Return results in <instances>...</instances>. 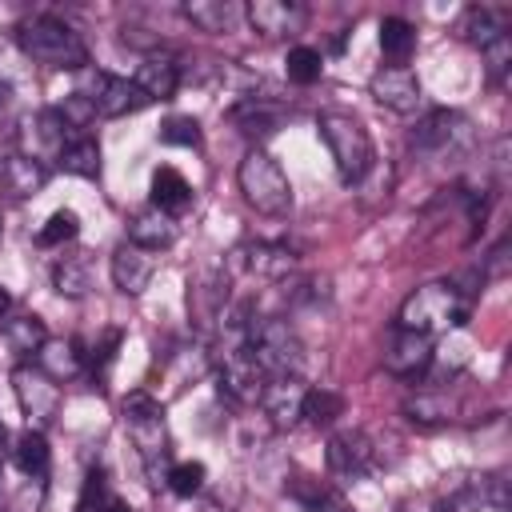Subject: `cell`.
Masks as SVG:
<instances>
[{"label": "cell", "instance_id": "8fae6325", "mask_svg": "<svg viewBox=\"0 0 512 512\" xmlns=\"http://www.w3.org/2000/svg\"><path fill=\"white\" fill-rule=\"evenodd\" d=\"M324 464L336 480H360L372 472L376 464V448L372 436L364 428H336L324 444Z\"/></svg>", "mask_w": 512, "mask_h": 512}, {"label": "cell", "instance_id": "f6af8a7d", "mask_svg": "<svg viewBox=\"0 0 512 512\" xmlns=\"http://www.w3.org/2000/svg\"><path fill=\"white\" fill-rule=\"evenodd\" d=\"M4 456H8V428L0 424V460H4Z\"/></svg>", "mask_w": 512, "mask_h": 512}, {"label": "cell", "instance_id": "836d02e7", "mask_svg": "<svg viewBox=\"0 0 512 512\" xmlns=\"http://www.w3.org/2000/svg\"><path fill=\"white\" fill-rule=\"evenodd\" d=\"M504 32H508L504 20H500L492 8H484V4H472V8H464V16H460V36H464L468 44H476V48L492 44V40L504 36Z\"/></svg>", "mask_w": 512, "mask_h": 512}, {"label": "cell", "instance_id": "7c38bea8", "mask_svg": "<svg viewBox=\"0 0 512 512\" xmlns=\"http://www.w3.org/2000/svg\"><path fill=\"white\" fill-rule=\"evenodd\" d=\"M436 356V340L424 332H408V328H392V336L384 340V372L400 376V380H416L432 368Z\"/></svg>", "mask_w": 512, "mask_h": 512}, {"label": "cell", "instance_id": "7402d4cb", "mask_svg": "<svg viewBox=\"0 0 512 512\" xmlns=\"http://www.w3.org/2000/svg\"><path fill=\"white\" fill-rule=\"evenodd\" d=\"M132 84H136L148 100H172L176 88H180V64H176L172 56H164V52H152V56L140 60Z\"/></svg>", "mask_w": 512, "mask_h": 512}, {"label": "cell", "instance_id": "8992f818", "mask_svg": "<svg viewBox=\"0 0 512 512\" xmlns=\"http://www.w3.org/2000/svg\"><path fill=\"white\" fill-rule=\"evenodd\" d=\"M216 380L236 404H260V392L268 384V372L260 368L256 352L248 348V320H236L232 340L216 352Z\"/></svg>", "mask_w": 512, "mask_h": 512}, {"label": "cell", "instance_id": "83f0119b", "mask_svg": "<svg viewBox=\"0 0 512 512\" xmlns=\"http://www.w3.org/2000/svg\"><path fill=\"white\" fill-rule=\"evenodd\" d=\"M56 168L68 172V176H80V180H96V176H100V144H96L88 132H76V136L60 148Z\"/></svg>", "mask_w": 512, "mask_h": 512}, {"label": "cell", "instance_id": "6da1fadb", "mask_svg": "<svg viewBox=\"0 0 512 512\" xmlns=\"http://www.w3.org/2000/svg\"><path fill=\"white\" fill-rule=\"evenodd\" d=\"M468 316H472V296L468 292H460L452 280H428V284H420L404 296L396 328L436 336V332H448V328H464Z\"/></svg>", "mask_w": 512, "mask_h": 512}, {"label": "cell", "instance_id": "ab89813d", "mask_svg": "<svg viewBox=\"0 0 512 512\" xmlns=\"http://www.w3.org/2000/svg\"><path fill=\"white\" fill-rule=\"evenodd\" d=\"M480 56H484V72H488V80H492V84H504L508 72H512V36H508V32L496 36L492 44L480 48Z\"/></svg>", "mask_w": 512, "mask_h": 512}, {"label": "cell", "instance_id": "5b68a950", "mask_svg": "<svg viewBox=\"0 0 512 512\" xmlns=\"http://www.w3.org/2000/svg\"><path fill=\"white\" fill-rule=\"evenodd\" d=\"M236 184H240V196L252 212H260V216H288L292 212V180L280 168V160L268 156L264 148H252L240 160Z\"/></svg>", "mask_w": 512, "mask_h": 512}, {"label": "cell", "instance_id": "cb8c5ba5", "mask_svg": "<svg viewBox=\"0 0 512 512\" xmlns=\"http://www.w3.org/2000/svg\"><path fill=\"white\" fill-rule=\"evenodd\" d=\"M228 120H232L244 136L264 140V136H272V132L280 128L284 108H280V104H272V100H264V96H248V100H240V104L228 112Z\"/></svg>", "mask_w": 512, "mask_h": 512}, {"label": "cell", "instance_id": "ffe728a7", "mask_svg": "<svg viewBox=\"0 0 512 512\" xmlns=\"http://www.w3.org/2000/svg\"><path fill=\"white\" fill-rule=\"evenodd\" d=\"M36 368H40L48 380L68 384V380H76V376L84 372V352H80V344L68 340V336H48V340L40 344V352H36Z\"/></svg>", "mask_w": 512, "mask_h": 512}, {"label": "cell", "instance_id": "ac0fdd59", "mask_svg": "<svg viewBox=\"0 0 512 512\" xmlns=\"http://www.w3.org/2000/svg\"><path fill=\"white\" fill-rule=\"evenodd\" d=\"M20 128H24L28 148H32L28 156H32V160H40V164H44V160H56V156H60V148L76 136V132L60 120V112H56V108H44V112H36V116H24V124H20Z\"/></svg>", "mask_w": 512, "mask_h": 512}, {"label": "cell", "instance_id": "d590c367", "mask_svg": "<svg viewBox=\"0 0 512 512\" xmlns=\"http://www.w3.org/2000/svg\"><path fill=\"white\" fill-rule=\"evenodd\" d=\"M404 416H408L412 424H420V428L452 424V408L444 404V396H440V392H420V396H412V400L404 404Z\"/></svg>", "mask_w": 512, "mask_h": 512}, {"label": "cell", "instance_id": "8d00e7d4", "mask_svg": "<svg viewBox=\"0 0 512 512\" xmlns=\"http://www.w3.org/2000/svg\"><path fill=\"white\" fill-rule=\"evenodd\" d=\"M80 236V216L72 212V208H56L52 216H48V224L36 232V244L40 248H64L68 240H76Z\"/></svg>", "mask_w": 512, "mask_h": 512}, {"label": "cell", "instance_id": "d6a6232c", "mask_svg": "<svg viewBox=\"0 0 512 512\" xmlns=\"http://www.w3.org/2000/svg\"><path fill=\"white\" fill-rule=\"evenodd\" d=\"M80 512H132L128 500L112 488L108 472L104 468H92L88 480H84V492H80Z\"/></svg>", "mask_w": 512, "mask_h": 512}, {"label": "cell", "instance_id": "f546056e", "mask_svg": "<svg viewBox=\"0 0 512 512\" xmlns=\"http://www.w3.org/2000/svg\"><path fill=\"white\" fill-rule=\"evenodd\" d=\"M0 336H4V344H8L16 356H36V352H40V344L48 340V332H44V320H40V316H32V312H20V316H4V324H0Z\"/></svg>", "mask_w": 512, "mask_h": 512}, {"label": "cell", "instance_id": "e575fe53", "mask_svg": "<svg viewBox=\"0 0 512 512\" xmlns=\"http://www.w3.org/2000/svg\"><path fill=\"white\" fill-rule=\"evenodd\" d=\"M320 72H324V56H320L312 44H292V48H288V56H284V76H288L292 84L308 88V84L320 80Z\"/></svg>", "mask_w": 512, "mask_h": 512}, {"label": "cell", "instance_id": "f35d334b", "mask_svg": "<svg viewBox=\"0 0 512 512\" xmlns=\"http://www.w3.org/2000/svg\"><path fill=\"white\" fill-rule=\"evenodd\" d=\"M204 464L200 460H176V464H168V472H164V484H168V492H176V496H196L200 488H204Z\"/></svg>", "mask_w": 512, "mask_h": 512}, {"label": "cell", "instance_id": "7a4b0ae2", "mask_svg": "<svg viewBox=\"0 0 512 512\" xmlns=\"http://www.w3.org/2000/svg\"><path fill=\"white\" fill-rule=\"evenodd\" d=\"M16 44H20L36 64H44V68L84 72V68L92 64L84 36H80L68 20H60V16H52V12L28 16V20L20 24V32H16Z\"/></svg>", "mask_w": 512, "mask_h": 512}, {"label": "cell", "instance_id": "9a60e30c", "mask_svg": "<svg viewBox=\"0 0 512 512\" xmlns=\"http://www.w3.org/2000/svg\"><path fill=\"white\" fill-rule=\"evenodd\" d=\"M368 92L380 108L396 112V116H408L420 108V80L412 68H376L372 80H368Z\"/></svg>", "mask_w": 512, "mask_h": 512}, {"label": "cell", "instance_id": "484cf974", "mask_svg": "<svg viewBox=\"0 0 512 512\" xmlns=\"http://www.w3.org/2000/svg\"><path fill=\"white\" fill-rule=\"evenodd\" d=\"M284 492H288L300 508H308V512H352V508L344 504V496H340L328 480H320V476L296 472V476L284 484Z\"/></svg>", "mask_w": 512, "mask_h": 512}, {"label": "cell", "instance_id": "603a6c76", "mask_svg": "<svg viewBox=\"0 0 512 512\" xmlns=\"http://www.w3.org/2000/svg\"><path fill=\"white\" fill-rule=\"evenodd\" d=\"M128 244H136V248H144V252L156 256V252H164V248L176 244V224L148 204V208H140V212L128 216Z\"/></svg>", "mask_w": 512, "mask_h": 512}, {"label": "cell", "instance_id": "ee69618b", "mask_svg": "<svg viewBox=\"0 0 512 512\" xmlns=\"http://www.w3.org/2000/svg\"><path fill=\"white\" fill-rule=\"evenodd\" d=\"M8 104H12V84L0 80V108H8Z\"/></svg>", "mask_w": 512, "mask_h": 512}, {"label": "cell", "instance_id": "44dd1931", "mask_svg": "<svg viewBox=\"0 0 512 512\" xmlns=\"http://www.w3.org/2000/svg\"><path fill=\"white\" fill-rule=\"evenodd\" d=\"M192 204H196V192H192V184L184 180V172H176L172 164H164V168L152 172V208H156V212H164L168 220H176V216H184Z\"/></svg>", "mask_w": 512, "mask_h": 512}, {"label": "cell", "instance_id": "5bb4252c", "mask_svg": "<svg viewBox=\"0 0 512 512\" xmlns=\"http://www.w3.org/2000/svg\"><path fill=\"white\" fill-rule=\"evenodd\" d=\"M244 20L252 24V32H260L264 40H280L304 28L308 8L296 0H248L244 4Z\"/></svg>", "mask_w": 512, "mask_h": 512}, {"label": "cell", "instance_id": "30bf717a", "mask_svg": "<svg viewBox=\"0 0 512 512\" xmlns=\"http://www.w3.org/2000/svg\"><path fill=\"white\" fill-rule=\"evenodd\" d=\"M12 392H16V404H20L24 420H28V428L44 432V428L60 416V404H64L60 384L48 380L36 364H20V368L12 372Z\"/></svg>", "mask_w": 512, "mask_h": 512}, {"label": "cell", "instance_id": "f1b7e54d", "mask_svg": "<svg viewBox=\"0 0 512 512\" xmlns=\"http://www.w3.org/2000/svg\"><path fill=\"white\" fill-rule=\"evenodd\" d=\"M12 464L24 472V476H32V480H44L48 476V464H52V452H48V440H44V432H36V428H24L16 440H12Z\"/></svg>", "mask_w": 512, "mask_h": 512}, {"label": "cell", "instance_id": "d4e9b609", "mask_svg": "<svg viewBox=\"0 0 512 512\" xmlns=\"http://www.w3.org/2000/svg\"><path fill=\"white\" fill-rule=\"evenodd\" d=\"M380 56H384V68H408L416 56V24L404 16H384L380 20Z\"/></svg>", "mask_w": 512, "mask_h": 512}, {"label": "cell", "instance_id": "9c48e42d", "mask_svg": "<svg viewBox=\"0 0 512 512\" xmlns=\"http://www.w3.org/2000/svg\"><path fill=\"white\" fill-rule=\"evenodd\" d=\"M80 80H76V92L96 108V116H108V120H120V116H132V112H140V108H148L152 100L128 80V76H112V72H104V68H84V72H76Z\"/></svg>", "mask_w": 512, "mask_h": 512}, {"label": "cell", "instance_id": "2e32d148", "mask_svg": "<svg viewBox=\"0 0 512 512\" xmlns=\"http://www.w3.org/2000/svg\"><path fill=\"white\" fill-rule=\"evenodd\" d=\"M108 276H112L116 292H124V296H140V292L152 284V276H156V256L124 240V244H116V248H112Z\"/></svg>", "mask_w": 512, "mask_h": 512}, {"label": "cell", "instance_id": "b9f144b4", "mask_svg": "<svg viewBox=\"0 0 512 512\" xmlns=\"http://www.w3.org/2000/svg\"><path fill=\"white\" fill-rule=\"evenodd\" d=\"M508 276V236L496 240V248L484 256V268H480V280H504Z\"/></svg>", "mask_w": 512, "mask_h": 512}, {"label": "cell", "instance_id": "60d3db41", "mask_svg": "<svg viewBox=\"0 0 512 512\" xmlns=\"http://www.w3.org/2000/svg\"><path fill=\"white\" fill-rule=\"evenodd\" d=\"M480 504H484L480 484H464V488H456L452 496H444L436 512H480Z\"/></svg>", "mask_w": 512, "mask_h": 512}, {"label": "cell", "instance_id": "d6986e66", "mask_svg": "<svg viewBox=\"0 0 512 512\" xmlns=\"http://www.w3.org/2000/svg\"><path fill=\"white\" fill-rule=\"evenodd\" d=\"M48 184V164L32 160L28 152H8L0 156V188L12 200H28Z\"/></svg>", "mask_w": 512, "mask_h": 512}, {"label": "cell", "instance_id": "4dcf8cb0", "mask_svg": "<svg viewBox=\"0 0 512 512\" xmlns=\"http://www.w3.org/2000/svg\"><path fill=\"white\" fill-rule=\"evenodd\" d=\"M240 8L232 0H188L184 4V20L200 32H228L236 24Z\"/></svg>", "mask_w": 512, "mask_h": 512}, {"label": "cell", "instance_id": "1f68e13d", "mask_svg": "<svg viewBox=\"0 0 512 512\" xmlns=\"http://www.w3.org/2000/svg\"><path fill=\"white\" fill-rule=\"evenodd\" d=\"M348 400L336 392V388H308L304 392V408H300V420H308L312 428H332L340 416H344Z\"/></svg>", "mask_w": 512, "mask_h": 512}, {"label": "cell", "instance_id": "ba28073f", "mask_svg": "<svg viewBox=\"0 0 512 512\" xmlns=\"http://www.w3.org/2000/svg\"><path fill=\"white\" fill-rule=\"evenodd\" d=\"M248 348L256 352L260 368L272 376H304V344L292 332L288 320L268 316V320H248Z\"/></svg>", "mask_w": 512, "mask_h": 512}, {"label": "cell", "instance_id": "277c9868", "mask_svg": "<svg viewBox=\"0 0 512 512\" xmlns=\"http://www.w3.org/2000/svg\"><path fill=\"white\" fill-rule=\"evenodd\" d=\"M124 416V432L144 464V472L152 480H160L168 472V456H172V436H168V412L152 392H132L120 408Z\"/></svg>", "mask_w": 512, "mask_h": 512}, {"label": "cell", "instance_id": "4316f807", "mask_svg": "<svg viewBox=\"0 0 512 512\" xmlns=\"http://www.w3.org/2000/svg\"><path fill=\"white\" fill-rule=\"evenodd\" d=\"M52 284H56V292L68 296V300L88 296V288H92V256H88V252H64V256L52 264Z\"/></svg>", "mask_w": 512, "mask_h": 512}, {"label": "cell", "instance_id": "7bdbcfd3", "mask_svg": "<svg viewBox=\"0 0 512 512\" xmlns=\"http://www.w3.org/2000/svg\"><path fill=\"white\" fill-rule=\"evenodd\" d=\"M8 312H12V296H8V288L0 284V320H4Z\"/></svg>", "mask_w": 512, "mask_h": 512}, {"label": "cell", "instance_id": "74e56055", "mask_svg": "<svg viewBox=\"0 0 512 512\" xmlns=\"http://www.w3.org/2000/svg\"><path fill=\"white\" fill-rule=\"evenodd\" d=\"M160 144H168V148H200L204 144L200 120L196 116H168L160 124Z\"/></svg>", "mask_w": 512, "mask_h": 512}, {"label": "cell", "instance_id": "4fadbf2b", "mask_svg": "<svg viewBox=\"0 0 512 512\" xmlns=\"http://www.w3.org/2000/svg\"><path fill=\"white\" fill-rule=\"evenodd\" d=\"M296 264V256L284 244H268V240H248L236 244L228 252V272L232 276H256V280H280L288 276Z\"/></svg>", "mask_w": 512, "mask_h": 512}, {"label": "cell", "instance_id": "bcb514c9", "mask_svg": "<svg viewBox=\"0 0 512 512\" xmlns=\"http://www.w3.org/2000/svg\"><path fill=\"white\" fill-rule=\"evenodd\" d=\"M0 236H4V224H0Z\"/></svg>", "mask_w": 512, "mask_h": 512}, {"label": "cell", "instance_id": "52a82bcc", "mask_svg": "<svg viewBox=\"0 0 512 512\" xmlns=\"http://www.w3.org/2000/svg\"><path fill=\"white\" fill-rule=\"evenodd\" d=\"M412 148L432 160H464L476 148L472 120L456 108H436L412 128Z\"/></svg>", "mask_w": 512, "mask_h": 512}, {"label": "cell", "instance_id": "e0dca14e", "mask_svg": "<svg viewBox=\"0 0 512 512\" xmlns=\"http://www.w3.org/2000/svg\"><path fill=\"white\" fill-rule=\"evenodd\" d=\"M304 392H308L304 376H272V380L264 384V392H260V408H264L268 424H272V428H280V432H284V428H292V424L300 420Z\"/></svg>", "mask_w": 512, "mask_h": 512}, {"label": "cell", "instance_id": "3957f363", "mask_svg": "<svg viewBox=\"0 0 512 512\" xmlns=\"http://www.w3.org/2000/svg\"><path fill=\"white\" fill-rule=\"evenodd\" d=\"M316 132H320V140H324V148H328V156L336 164L340 184H348V188L364 184V176L376 164V148H372V136H368L364 120L352 116V112L328 108V112L316 116Z\"/></svg>", "mask_w": 512, "mask_h": 512}]
</instances>
